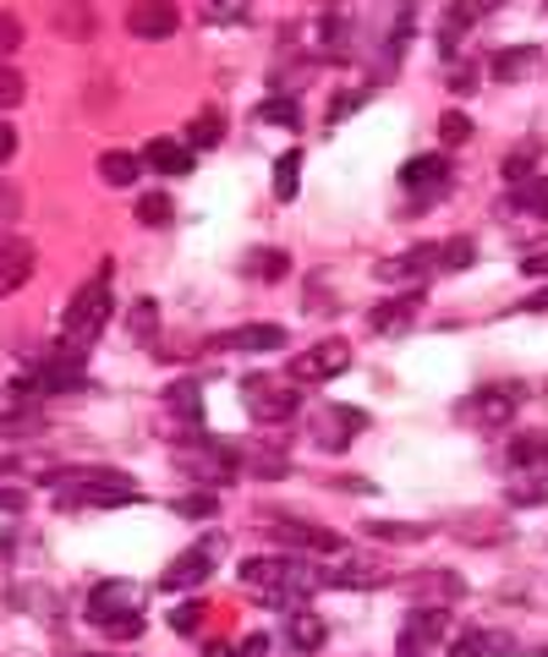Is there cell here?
Wrapping results in <instances>:
<instances>
[{
    "label": "cell",
    "instance_id": "6da1fadb",
    "mask_svg": "<svg viewBox=\"0 0 548 657\" xmlns=\"http://www.w3.org/2000/svg\"><path fill=\"white\" fill-rule=\"evenodd\" d=\"M45 488L61 493L67 510H121L137 504L143 488L121 471H105V465H71V471H45Z\"/></svg>",
    "mask_w": 548,
    "mask_h": 657
},
{
    "label": "cell",
    "instance_id": "7a4b0ae2",
    "mask_svg": "<svg viewBox=\"0 0 548 657\" xmlns=\"http://www.w3.org/2000/svg\"><path fill=\"white\" fill-rule=\"evenodd\" d=\"M242 581L253 587V597H264V602H274V608H296L302 597H313V591L324 587L319 565L291 559V553H264V559H247V565H242Z\"/></svg>",
    "mask_w": 548,
    "mask_h": 657
},
{
    "label": "cell",
    "instance_id": "3957f363",
    "mask_svg": "<svg viewBox=\"0 0 548 657\" xmlns=\"http://www.w3.org/2000/svg\"><path fill=\"white\" fill-rule=\"evenodd\" d=\"M82 608H88V625H99L116 641H137L143 636V602H137L133 581H99Z\"/></svg>",
    "mask_w": 548,
    "mask_h": 657
},
{
    "label": "cell",
    "instance_id": "277c9868",
    "mask_svg": "<svg viewBox=\"0 0 548 657\" xmlns=\"http://www.w3.org/2000/svg\"><path fill=\"white\" fill-rule=\"evenodd\" d=\"M176 465L187 471V477H198V482H231L236 471H242V450L231 444V439H193V444H182L176 450Z\"/></svg>",
    "mask_w": 548,
    "mask_h": 657
},
{
    "label": "cell",
    "instance_id": "5b68a950",
    "mask_svg": "<svg viewBox=\"0 0 548 657\" xmlns=\"http://www.w3.org/2000/svg\"><path fill=\"white\" fill-rule=\"evenodd\" d=\"M219 537H198L193 548H182L170 565H165V576H159V587L165 591H198L214 576V565H219Z\"/></svg>",
    "mask_w": 548,
    "mask_h": 657
},
{
    "label": "cell",
    "instance_id": "8992f818",
    "mask_svg": "<svg viewBox=\"0 0 548 657\" xmlns=\"http://www.w3.org/2000/svg\"><path fill=\"white\" fill-rule=\"evenodd\" d=\"M521 405H527V384H516V379H499V384H482L461 411L478 422V428H505V422H516L521 416Z\"/></svg>",
    "mask_w": 548,
    "mask_h": 657
},
{
    "label": "cell",
    "instance_id": "52a82bcc",
    "mask_svg": "<svg viewBox=\"0 0 548 657\" xmlns=\"http://www.w3.org/2000/svg\"><path fill=\"white\" fill-rule=\"evenodd\" d=\"M105 318H110V280L99 274V280H88V285L67 302V340L94 345V334L105 329Z\"/></svg>",
    "mask_w": 548,
    "mask_h": 657
},
{
    "label": "cell",
    "instance_id": "ba28073f",
    "mask_svg": "<svg viewBox=\"0 0 548 657\" xmlns=\"http://www.w3.org/2000/svg\"><path fill=\"white\" fill-rule=\"evenodd\" d=\"M351 373V345L345 340H319V345H307L296 362H291V384L302 390V384H330V379H341Z\"/></svg>",
    "mask_w": 548,
    "mask_h": 657
},
{
    "label": "cell",
    "instance_id": "9c48e42d",
    "mask_svg": "<svg viewBox=\"0 0 548 657\" xmlns=\"http://www.w3.org/2000/svg\"><path fill=\"white\" fill-rule=\"evenodd\" d=\"M242 400H247L253 422H270V428L291 422V416L302 411V394H296V384H274V379H247V384H242Z\"/></svg>",
    "mask_w": 548,
    "mask_h": 657
},
{
    "label": "cell",
    "instance_id": "30bf717a",
    "mask_svg": "<svg viewBox=\"0 0 548 657\" xmlns=\"http://www.w3.org/2000/svg\"><path fill=\"white\" fill-rule=\"evenodd\" d=\"M444 636H450V614H444L439 602H422V608H411V614H407V630H401V657H439Z\"/></svg>",
    "mask_w": 548,
    "mask_h": 657
},
{
    "label": "cell",
    "instance_id": "8fae6325",
    "mask_svg": "<svg viewBox=\"0 0 548 657\" xmlns=\"http://www.w3.org/2000/svg\"><path fill=\"white\" fill-rule=\"evenodd\" d=\"M264 531H270L280 548H307V553H345V537L330 531V526H313V521H291V516H264Z\"/></svg>",
    "mask_w": 548,
    "mask_h": 657
},
{
    "label": "cell",
    "instance_id": "7c38bea8",
    "mask_svg": "<svg viewBox=\"0 0 548 657\" xmlns=\"http://www.w3.org/2000/svg\"><path fill=\"white\" fill-rule=\"evenodd\" d=\"M182 28V6L176 0H133L127 6V33L133 39H170Z\"/></svg>",
    "mask_w": 548,
    "mask_h": 657
},
{
    "label": "cell",
    "instance_id": "4fadbf2b",
    "mask_svg": "<svg viewBox=\"0 0 548 657\" xmlns=\"http://www.w3.org/2000/svg\"><path fill=\"white\" fill-rule=\"evenodd\" d=\"M362 428H368V411H356V405H324V411L313 416V439H319V450H345Z\"/></svg>",
    "mask_w": 548,
    "mask_h": 657
},
{
    "label": "cell",
    "instance_id": "5bb4252c",
    "mask_svg": "<svg viewBox=\"0 0 548 657\" xmlns=\"http://www.w3.org/2000/svg\"><path fill=\"white\" fill-rule=\"evenodd\" d=\"M33 263H39V253L28 236H0V296L22 291L33 280Z\"/></svg>",
    "mask_w": 548,
    "mask_h": 657
},
{
    "label": "cell",
    "instance_id": "9a60e30c",
    "mask_svg": "<svg viewBox=\"0 0 548 657\" xmlns=\"http://www.w3.org/2000/svg\"><path fill=\"white\" fill-rule=\"evenodd\" d=\"M50 22H56L61 39H94V33H99V11H94L88 0H67V6H56Z\"/></svg>",
    "mask_w": 548,
    "mask_h": 657
},
{
    "label": "cell",
    "instance_id": "2e32d148",
    "mask_svg": "<svg viewBox=\"0 0 548 657\" xmlns=\"http://www.w3.org/2000/svg\"><path fill=\"white\" fill-rule=\"evenodd\" d=\"M510 653H516V641L505 630H467V636L450 641V657H510Z\"/></svg>",
    "mask_w": 548,
    "mask_h": 657
},
{
    "label": "cell",
    "instance_id": "e0dca14e",
    "mask_svg": "<svg viewBox=\"0 0 548 657\" xmlns=\"http://www.w3.org/2000/svg\"><path fill=\"white\" fill-rule=\"evenodd\" d=\"M285 641H291V653H319L324 641H330V625L319 619V614H307V608H296L291 614V625H285Z\"/></svg>",
    "mask_w": 548,
    "mask_h": 657
},
{
    "label": "cell",
    "instance_id": "ac0fdd59",
    "mask_svg": "<svg viewBox=\"0 0 548 657\" xmlns=\"http://www.w3.org/2000/svg\"><path fill=\"white\" fill-rule=\"evenodd\" d=\"M219 345H225V351H253V356H258V351H280V345H285V329L280 324H242V329H231Z\"/></svg>",
    "mask_w": 548,
    "mask_h": 657
},
{
    "label": "cell",
    "instance_id": "d6986e66",
    "mask_svg": "<svg viewBox=\"0 0 548 657\" xmlns=\"http://www.w3.org/2000/svg\"><path fill=\"white\" fill-rule=\"evenodd\" d=\"M324 576V587H373L384 570L379 565H368V559H345V553H335V565L330 570H319Z\"/></svg>",
    "mask_w": 548,
    "mask_h": 657
},
{
    "label": "cell",
    "instance_id": "ffe728a7",
    "mask_svg": "<svg viewBox=\"0 0 548 657\" xmlns=\"http://www.w3.org/2000/svg\"><path fill=\"white\" fill-rule=\"evenodd\" d=\"M143 165H154V170H165V176H170V170L182 176V170H193V154H187V143H176V137H154V143L143 148Z\"/></svg>",
    "mask_w": 548,
    "mask_h": 657
},
{
    "label": "cell",
    "instance_id": "44dd1931",
    "mask_svg": "<svg viewBox=\"0 0 548 657\" xmlns=\"http://www.w3.org/2000/svg\"><path fill=\"white\" fill-rule=\"evenodd\" d=\"M417 302H422L417 291H407L401 302H379V307L368 313V324L379 329V334H401V329H407L411 318H417Z\"/></svg>",
    "mask_w": 548,
    "mask_h": 657
},
{
    "label": "cell",
    "instance_id": "7402d4cb",
    "mask_svg": "<svg viewBox=\"0 0 548 657\" xmlns=\"http://www.w3.org/2000/svg\"><path fill=\"white\" fill-rule=\"evenodd\" d=\"M137 170H143V154H133V148H105V154H99V176H105L110 187H133Z\"/></svg>",
    "mask_w": 548,
    "mask_h": 657
},
{
    "label": "cell",
    "instance_id": "603a6c76",
    "mask_svg": "<svg viewBox=\"0 0 548 657\" xmlns=\"http://www.w3.org/2000/svg\"><path fill=\"white\" fill-rule=\"evenodd\" d=\"M165 405L176 411V422H187V428H198L204 422V394H198V384L193 379H176L170 390H165Z\"/></svg>",
    "mask_w": 548,
    "mask_h": 657
},
{
    "label": "cell",
    "instance_id": "cb8c5ba5",
    "mask_svg": "<svg viewBox=\"0 0 548 657\" xmlns=\"http://www.w3.org/2000/svg\"><path fill=\"white\" fill-rule=\"evenodd\" d=\"M444 176H450V159L444 154H422V159H411L407 170H401L407 187H439Z\"/></svg>",
    "mask_w": 548,
    "mask_h": 657
},
{
    "label": "cell",
    "instance_id": "d4e9b609",
    "mask_svg": "<svg viewBox=\"0 0 548 657\" xmlns=\"http://www.w3.org/2000/svg\"><path fill=\"white\" fill-rule=\"evenodd\" d=\"M532 61H538V50H532V45L499 50V56H493V77H499V82H516V77H527V71H532Z\"/></svg>",
    "mask_w": 548,
    "mask_h": 657
},
{
    "label": "cell",
    "instance_id": "484cf974",
    "mask_svg": "<svg viewBox=\"0 0 548 657\" xmlns=\"http://www.w3.org/2000/svg\"><path fill=\"white\" fill-rule=\"evenodd\" d=\"M285 268H291V263H285V253H274V247H258V253L242 258V274H247V280H280Z\"/></svg>",
    "mask_w": 548,
    "mask_h": 657
},
{
    "label": "cell",
    "instance_id": "4316f807",
    "mask_svg": "<svg viewBox=\"0 0 548 657\" xmlns=\"http://www.w3.org/2000/svg\"><path fill=\"white\" fill-rule=\"evenodd\" d=\"M208 657H270V636L253 630V636H236V641H214Z\"/></svg>",
    "mask_w": 548,
    "mask_h": 657
},
{
    "label": "cell",
    "instance_id": "83f0119b",
    "mask_svg": "<svg viewBox=\"0 0 548 657\" xmlns=\"http://www.w3.org/2000/svg\"><path fill=\"white\" fill-rule=\"evenodd\" d=\"M368 537L373 542H422L428 526H411V521H368Z\"/></svg>",
    "mask_w": 548,
    "mask_h": 657
},
{
    "label": "cell",
    "instance_id": "f1b7e54d",
    "mask_svg": "<svg viewBox=\"0 0 548 657\" xmlns=\"http://www.w3.org/2000/svg\"><path fill=\"white\" fill-rule=\"evenodd\" d=\"M472 253H478V247H472L467 236H456V242L433 247V268H439V274H456V268H467V263H472Z\"/></svg>",
    "mask_w": 548,
    "mask_h": 657
},
{
    "label": "cell",
    "instance_id": "f546056e",
    "mask_svg": "<svg viewBox=\"0 0 548 657\" xmlns=\"http://www.w3.org/2000/svg\"><path fill=\"white\" fill-rule=\"evenodd\" d=\"M219 137H225V116H219V110H204V116L187 127V148H214Z\"/></svg>",
    "mask_w": 548,
    "mask_h": 657
},
{
    "label": "cell",
    "instance_id": "4dcf8cb0",
    "mask_svg": "<svg viewBox=\"0 0 548 657\" xmlns=\"http://www.w3.org/2000/svg\"><path fill=\"white\" fill-rule=\"evenodd\" d=\"M510 504H548V471H527L510 488Z\"/></svg>",
    "mask_w": 548,
    "mask_h": 657
},
{
    "label": "cell",
    "instance_id": "1f68e13d",
    "mask_svg": "<svg viewBox=\"0 0 548 657\" xmlns=\"http://www.w3.org/2000/svg\"><path fill=\"white\" fill-rule=\"evenodd\" d=\"M170 214H176V203H170V197H165V193H148V197H137V219H143V225H165Z\"/></svg>",
    "mask_w": 548,
    "mask_h": 657
},
{
    "label": "cell",
    "instance_id": "d6a6232c",
    "mask_svg": "<svg viewBox=\"0 0 548 657\" xmlns=\"http://www.w3.org/2000/svg\"><path fill=\"white\" fill-rule=\"evenodd\" d=\"M538 170V143H521V148H510V159H505V176L510 182H521V176H532Z\"/></svg>",
    "mask_w": 548,
    "mask_h": 657
},
{
    "label": "cell",
    "instance_id": "836d02e7",
    "mask_svg": "<svg viewBox=\"0 0 548 657\" xmlns=\"http://www.w3.org/2000/svg\"><path fill=\"white\" fill-rule=\"evenodd\" d=\"M170 630H176V636H198V630H204V602H182V608H170Z\"/></svg>",
    "mask_w": 548,
    "mask_h": 657
},
{
    "label": "cell",
    "instance_id": "e575fe53",
    "mask_svg": "<svg viewBox=\"0 0 548 657\" xmlns=\"http://www.w3.org/2000/svg\"><path fill=\"white\" fill-rule=\"evenodd\" d=\"M176 516L208 521V516H219V499H214V493H187V499H176Z\"/></svg>",
    "mask_w": 548,
    "mask_h": 657
},
{
    "label": "cell",
    "instance_id": "d590c367",
    "mask_svg": "<svg viewBox=\"0 0 548 657\" xmlns=\"http://www.w3.org/2000/svg\"><path fill=\"white\" fill-rule=\"evenodd\" d=\"M467 137H472V121H467L461 110H444V116H439V143H444V148H456V143H467Z\"/></svg>",
    "mask_w": 548,
    "mask_h": 657
},
{
    "label": "cell",
    "instance_id": "8d00e7d4",
    "mask_svg": "<svg viewBox=\"0 0 548 657\" xmlns=\"http://www.w3.org/2000/svg\"><path fill=\"white\" fill-rule=\"evenodd\" d=\"M296 165H302V154H280V165H274V193L280 197H296Z\"/></svg>",
    "mask_w": 548,
    "mask_h": 657
},
{
    "label": "cell",
    "instance_id": "74e56055",
    "mask_svg": "<svg viewBox=\"0 0 548 657\" xmlns=\"http://www.w3.org/2000/svg\"><path fill=\"white\" fill-rule=\"evenodd\" d=\"M17 45H22V17L0 6V61H6V56H11Z\"/></svg>",
    "mask_w": 548,
    "mask_h": 657
},
{
    "label": "cell",
    "instance_id": "f35d334b",
    "mask_svg": "<svg viewBox=\"0 0 548 657\" xmlns=\"http://www.w3.org/2000/svg\"><path fill=\"white\" fill-rule=\"evenodd\" d=\"M17 99H22V71L0 61V110H17Z\"/></svg>",
    "mask_w": 548,
    "mask_h": 657
},
{
    "label": "cell",
    "instance_id": "ab89813d",
    "mask_svg": "<svg viewBox=\"0 0 548 657\" xmlns=\"http://www.w3.org/2000/svg\"><path fill=\"white\" fill-rule=\"evenodd\" d=\"M154 324H159V307H154V302H137L133 307V334L143 340V345H154Z\"/></svg>",
    "mask_w": 548,
    "mask_h": 657
},
{
    "label": "cell",
    "instance_id": "60d3db41",
    "mask_svg": "<svg viewBox=\"0 0 548 657\" xmlns=\"http://www.w3.org/2000/svg\"><path fill=\"white\" fill-rule=\"evenodd\" d=\"M208 22H242V11H247V0H204Z\"/></svg>",
    "mask_w": 548,
    "mask_h": 657
},
{
    "label": "cell",
    "instance_id": "b9f144b4",
    "mask_svg": "<svg viewBox=\"0 0 548 657\" xmlns=\"http://www.w3.org/2000/svg\"><path fill=\"white\" fill-rule=\"evenodd\" d=\"M17 208H22V193H17L11 182H0V219H11Z\"/></svg>",
    "mask_w": 548,
    "mask_h": 657
},
{
    "label": "cell",
    "instance_id": "7bdbcfd3",
    "mask_svg": "<svg viewBox=\"0 0 548 657\" xmlns=\"http://www.w3.org/2000/svg\"><path fill=\"white\" fill-rule=\"evenodd\" d=\"M362 99H368L362 88H356V94H341V99H335V110H330V121H345V116H351V110H356Z\"/></svg>",
    "mask_w": 548,
    "mask_h": 657
},
{
    "label": "cell",
    "instance_id": "ee69618b",
    "mask_svg": "<svg viewBox=\"0 0 548 657\" xmlns=\"http://www.w3.org/2000/svg\"><path fill=\"white\" fill-rule=\"evenodd\" d=\"M11 154H17V127H11V121L0 116V165H6Z\"/></svg>",
    "mask_w": 548,
    "mask_h": 657
},
{
    "label": "cell",
    "instance_id": "f6af8a7d",
    "mask_svg": "<svg viewBox=\"0 0 548 657\" xmlns=\"http://www.w3.org/2000/svg\"><path fill=\"white\" fill-rule=\"evenodd\" d=\"M264 116H270V121H285V127H291V121H296V110H291V105H285V99H274V105H264Z\"/></svg>",
    "mask_w": 548,
    "mask_h": 657
},
{
    "label": "cell",
    "instance_id": "bcb514c9",
    "mask_svg": "<svg viewBox=\"0 0 548 657\" xmlns=\"http://www.w3.org/2000/svg\"><path fill=\"white\" fill-rule=\"evenodd\" d=\"M22 510V493L17 488H0V516H17Z\"/></svg>",
    "mask_w": 548,
    "mask_h": 657
},
{
    "label": "cell",
    "instance_id": "7dc6e473",
    "mask_svg": "<svg viewBox=\"0 0 548 657\" xmlns=\"http://www.w3.org/2000/svg\"><path fill=\"white\" fill-rule=\"evenodd\" d=\"M521 208H532V214H544L548 219V187L544 193H521Z\"/></svg>",
    "mask_w": 548,
    "mask_h": 657
},
{
    "label": "cell",
    "instance_id": "c3c4849f",
    "mask_svg": "<svg viewBox=\"0 0 548 657\" xmlns=\"http://www.w3.org/2000/svg\"><path fill=\"white\" fill-rule=\"evenodd\" d=\"M527 307H532V313H548V291H532V296H527Z\"/></svg>",
    "mask_w": 548,
    "mask_h": 657
}]
</instances>
